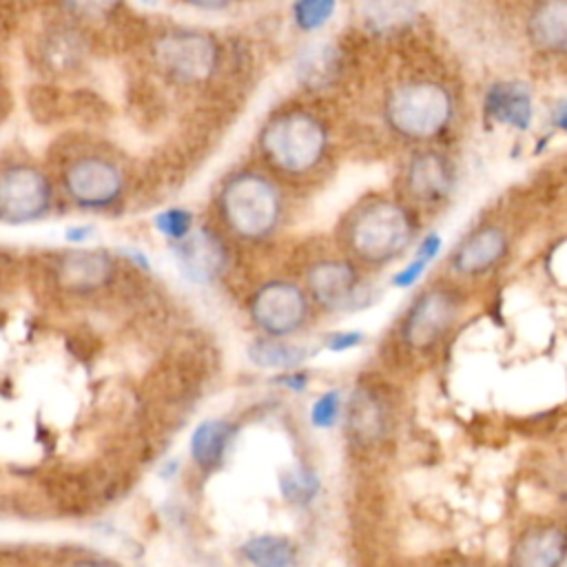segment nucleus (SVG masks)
I'll return each mask as SVG.
<instances>
[{"label":"nucleus","mask_w":567,"mask_h":567,"mask_svg":"<svg viewBox=\"0 0 567 567\" xmlns=\"http://www.w3.org/2000/svg\"><path fill=\"white\" fill-rule=\"evenodd\" d=\"M414 224L410 213L390 199L361 204L346 226L350 250L370 266L394 261L412 244Z\"/></svg>","instance_id":"nucleus-1"},{"label":"nucleus","mask_w":567,"mask_h":567,"mask_svg":"<svg viewBox=\"0 0 567 567\" xmlns=\"http://www.w3.org/2000/svg\"><path fill=\"white\" fill-rule=\"evenodd\" d=\"M219 210L237 237L257 241L275 233L281 219V197L268 177L241 171L221 186Z\"/></svg>","instance_id":"nucleus-2"},{"label":"nucleus","mask_w":567,"mask_h":567,"mask_svg":"<svg viewBox=\"0 0 567 567\" xmlns=\"http://www.w3.org/2000/svg\"><path fill=\"white\" fill-rule=\"evenodd\" d=\"M328 144L323 124L306 111H286L268 120L261 131L259 146L266 159L290 175H301L315 168Z\"/></svg>","instance_id":"nucleus-3"},{"label":"nucleus","mask_w":567,"mask_h":567,"mask_svg":"<svg viewBox=\"0 0 567 567\" xmlns=\"http://www.w3.org/2000/svg\"><path fill=\"white\" fill-rule=\"evenodd\" d=\"M452 117V97L434 80H410L399 84L385 100V120L394 133L408 140L439 135Z\"/></svg>","instance_id":"nucleus-4"},{"label":"nucleus","mask_w":567,"mask_h":567,"mask_svg":"<svg viewBox=\"0 0 567 567\" xmlns=\"http://www.w3.org/2000/svg\"><path fill=\"white\" fill-rule=\"evenodd\" d=\"M157 66L173 80L197 84L208 80L219 64V47L215 38L199 29H168L153 44Z\"/></svg>","instance_id":"nucleus-5"},{"label":"nucleus","mask_w":567,"mask_h":567,"mask_svg":"<svg viewBox=\"0 0 567 567\" xmlns=\"http://www.w3.org/2000/svg\"><path fill=\"white\" fill-rule=\"evenodd\" d=\"M53 208V186L47 173L33 164L0 168V221L31 224Z\"/></svg>","instance_id":"nucleus-6"},{"label":"nucleus","mask_w":567,"mask_h":567,"mask_svg":"<svg viewBox=\"0 0 567 567\" xmlns=\"http://www.w3.org/2000/svg\"><path fill=\"white\" fill-rule=\"evenodd\" d=\"M62 184L75 206L104 210L120 202L124 193V173L120 164L104 155H84L66 166Z\"/></svg>","instance_id":"nucleus-7"},{"label":"nucleus","mask_w":567,"mask_h":567,"mask_svg":"<svg viewBox=\"0 0 567 567\" xmlns=\"http://www.w3.org/2000/svg\"><path fill=\"white\" fill-rule=\"evenodd\" d=\"M310 303L306 292L290 281H268L250 299V317L266 337H290L308 321Z\"/></svg>","instance_id":"nucleus-8"},{"label":"nucleus","mask_w":567,"mask_h":567,"mask_svg":"<svg viewBox=\"0 0 567 567\" xmlns=\"http://www.w3.org/2000/svg\"><path fill=\"white\" fill-rule=\"evenodd\" d=\"M308 292L317 306L330 312H352L370 303V288L346 259L317 261L308 270Z\"/></svg>","instance_id":"nucleus-9"},{"label":"nucleus","mask_w":567,"mask_h":567,"mask_svg":"<svg viewBox=\"0 0 567 567\" xmlns=\"http://www.w3.org/2000/svg\"><path fill=\"white\" fill-rule=\"evenodd\" d=\"M456 299L447 290H425L410 306L403 323L401 337L412 350H430L436 346L456 319Z\"/></svg>","instance_id":"nucleus-10"},{"label":"nucleus","mask_w":567,"mask_h":567,"mask_svg":"<svg viewBox=\"0 0 567 567\" xmlns=\"http://www.w3.org/2000/svg\"><path fill=\"white\" fill-rule=\"evenodd\" d=\"M173 261L179 275L197 286L215 284L226 270L228 255L221 239L208 228H193L173 244Z\"/></svg>","instance_id":"nucleus-11"},{"label":"nucleus","mask_w":567,"mask_h":567,"mask_svg":"<svg viewBox=\"0 0 567 567\" xmlns=\"http://www.w3.org/2000/svg\"><path fill=\"white\" fill-rule=\"evenodd\" d=\"M567 558V529L558 523L527 527L509 551V567H560Z\"/></svg>","instance_id":"nucleus-12"},{"label":"nucleus","mask_w":567,"mask_h":567,"mask_svg":"<svg viewBox=\"0 0 567 567\" xmlns=\"http://www.w3.org/2000/svg\"><path fill=\"white\" fill-rule=\"evenodd\" d=\"M346 425L350 439L357 445L370 447L381 443L390 427V412L383 396L372 388L354 390V394L348 401Z\"/></svg>","instance_id":"nucleus-13"},{"label":"nucleus","mask_w":567,"mask_h":567,"mask_svg":"<svg viewBox=\"0 0 567 567\" xmlns=\"http://www.w3.org/2000/svg\"><path fill=\"white\" fill-rule=\"evenodd\" d=\"M507 252V235L498 226H483L461 241L452 266L461 275H483L492 270Z\"/></svg>","instance_id":"nucleus-14"},{"label":"nucleus","mask_w":567,"mask_h":567,"mask_svg":"<svg viewBox=\"0 0 567 567\" xmlns=\"http://www.w3.org/2000/svg\"><path fill=\"white\" fill-rule=\"evenodd\" d=\"M483 109L492 122H498L518 131H527L534 117V102H532L529 89L514 80L492 84L485 93Z\"/></svg>","instance_id":"nucleus-15"},{"label":"nucleus","mask_w":567,"mask_h":567,"mask_svg":"<svg viewBox=\"0 0 567 567\" xmlns=\"http://www.w3.org/2000/svg\"><path fill=\"white\" fill-rule=\"evenodd\" d=\"M408 186L412 195L425 204L441 202L454 186V168L439 153H419L408 168Z\"/></svg>","instance_id":"nucleus-16"},{"label":"nucleus","mask_w":567,"mask_h":567,"mask_svg":"<svg viewBox=\"0 0 567 567\" xmlns=\"http://www.w3.org/2000/svg\"><path fill=\"white\" fill-rule=\"evenodd\" d=\"M60 279L75 292H91L102 288L113 275V261L104 250H71L60 259Z\"/></svg>","instance_id":"nucleus-17"},{"label":"nucleus","mask_w":567,"mask_h":567,"mask_svg":"<svg viewBox=\"0 0 567 567\" xmlns=\"http://www.w3.org/2000/svg\"><path fill=\"white\" fill-rule=\"evenodd\" d=\"M532 42L549 53L567 55V0H545L529 18Z\"/></svg>","instance_id":"nucleus-18"},{"label":"nucleus","mask_w":567,"mask_h":567,"mask_svg":"<svg viewBox=\"0 0 567 567\" xmlns=\"http://www.w3.org/2000/svg\"><path fill=\"white\" fill-rule=\"evenodd\" d=\"M237 427L226 419L202 421L190 436V456L197 467L215 470L221 465Z\"/></svg>","instance_id":"nucleus-19"},{"label":"nucleus","mask_w":567,"mask_h":567,"mask_svg":"<svg viewBox=\"0 0 567 567\" xmlns=\"http://www.w3.org/2000/svg\"><path fill=\"white\" fill-rule=\"evenodd\" d=\"M241 556L250 567H297L299 549L281 534H257L241 545Z\"/></svg>","instance_id":"nucleus-20"},{"label":"nucleus","mask_w":567,"mask_h":567,"mask_svg":"<svg viewBox=\"0 0 567 567\" xmlns=\"http://www.w3.org/2000/svg\"><path fill=\"white\" fill-rule=\"evenodd\" d=\"M308 350L303 346L277 339V337H259L248 346V359L252 365L261 370H297L306 359Z\"/></svg>","instance_id":"nucleus-21"},{"label":"nucleus","mask_w":567,"mask_h":567,"mask_svg":"<svg viewBox=\"0 0 567 567\" xmlns=\"http://www.w3.org/2000/svg\"><path fill=\"white\" fill-rule=\"evenodd\" d=\"M279 492L286 503L306 507L319 496L321 478L310 465L295 463L279 474Z\"/></svg>","instance_id":"nucleus-22"},{"label":"nucleus","mask_w":567,"mask_h":567,"mask_svg":"<svg viewBox=\"0 0 567 567\" xmlns=\"http://www.w3.org/2000/svg\"><path fill=\"white\" fill-rule=\"evenodd\" d=\"M337 11V0H292V22L301 31H317Z\"/></svg>","instance_id":"nucleus-23"},{"label":"nucleus","mask_w":567,"mask_h":567,"mask_svg":"<svg viewBox=\"0 0 567 567\" xmlns=\"http://www.w3.org/2000/svg\"><path fill=\"white\" fill-rule=\"evenodd\" d=\"M334 62V51L330 47H312L299 58V75L308 84H323L332 75Z\"/></svg>","instance_id":"nucleus-24"},{"label":"nucleus","mask_w":567,"mask_h":567,"mask_svg":"<svg viewBox=\"0 0 567 567\" xmlns=\"http://www.w3.org/2000/svg\"><path fill=\"white\" fill-rule=\"evenodd\" d=\"M439 250H441V235L430 233L425 239H421L414 259L394 277L392 284L399 286V288L412 286V284L423 275V270L430 266V261L439 255Z\"/></svg>","instance_id":"nucleus-25"},{"label":"nucleus","mask_w":567,"mask_h":567,"mask_svg":"<svg viewBox=\"0 0 567 567\" xmlns=\"http://www.w3.org/2000/svg\"><path fill=\"white\" fill-rule=\"evenodd\" d=\"M343 412V396L341 390H328L315 399L310 405L308 419L315 430H330L339 423Z\"/></svg>","instance_id":"nucleus-26"},{"label":"nucleus","mask_w":567,"mask_h":567,"mask_svg":"<svg viewBox=\"0 0 567 567\" xmlns=\"http://www.w3.org/2000/svg\"><path fill=\"white\" fill-rule=\"evenodd\" d=\"M153 226L171 244L184 239L195 228L193 213L186 210V208H179V206H173V208H166V210L157 213L155 219H153Z\"/></svg>","instance_id":"nucleus-27"},{"label":"nucleus","mask_w":567,"mask_h":567,"mask_svg":"<svg viewBox=\"0 0 567 567\" xmlns=\"http://www.w3.org/2000/svg\"><path fill=\"white\" fill-rule=\"evenodd\" d=\"M363 332L359 330H341V332H332L326 337V348L330 352H346V350H352L357 346L363 343Z\"/></svg>","instance_id":"nucleus-28"},{"label":"nucleus","mask_w":567,"mask_h":567,"mask_svg":"<svg viewBox=\"0 0 567 567\" xmlns=\"http://www.w3.org/2000/svg\"><path fill=\"white\" fill-rule=\"evenodd\" d=\"M120 0H64L66 9L80 16H104L109 9H113Z\"/></svg>","instance_id":"nucleus-29"},{"label":"nucleus","mask_w":567,"mask_h":567,"mask_svg":"<svg viewBox=\"0 0 567 567\" xmlns=\"http://www.w3.org/2000/svg\"><path fill=\"white\" fill-rule=\"evenodd\" d=\"M308 381H310V377L306 372H301V370H288V372H281L277 377V383L284 385L290 392H303Z\"/></svg>","instance_id":"nucleus-30"},{"label":"nucleus","mask_w":567,"mask_h":567,"mask_svg":"<svg viewBox=\"0 0 567 567\" xmlns=\"http://www.w3.org/2000/svg\"><path fill=\"white\" fill-rule=\"evenodd\" d=\"M549 117H551V124H554L558 131H565V133H567V100L554 102Z\"/></svg>","instance_id":"nucleus-31"},{"label":"nucleus","mask_w":567,"mask_h":567,"mask_svg":"<svg viewBox=\"0 0 567 567\" xmlns=\"http://www.w3.org/2000/svg\"><path fill=\"white\" fill-rule=\"evenodd\" d=\"M91 235H93V226H89V224L69 226V228L64 230V237H66L69 241H73V244H84Z\"/></svg>","instance_id":"nucleus-32"},{"label":"nucleus","mask_w":567,"mask_h":567,"mask_svg":"<svg viewBox=\"0 0 567 567\" xmlns=\"http://www.w3.org/2000/svg\"><path fill=\"white\" fill-rule=\"evenodd\" d=\"M188 2L199 7V9H221V7L230 4L233 0H188Z\"/></svg>","instance_id":"nucleus-33"},{"label":"nucleus","mask_w":567,"mask_h":567,"mask_svg":"<svg viewBox=\"0 0 567 567\" xmlns=\"http://www.w3.org/2000/svg\"><path fill=\"white\" fill-rule=\"evenodd\" d=\"M73 567H109L106 563H100V560H80L75 563Z\"/></svg>","instance_id":"nucleus-34"}]
</instances>
